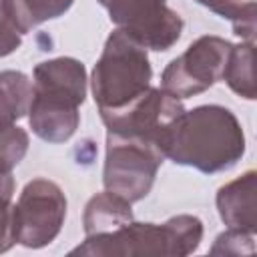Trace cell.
<instances>
[{
	"instance_id": "6da1fadb",
	"label": "cell",
	"mask_w": 257,
	"mask_h": 257,
	"mask_svg": "<svg viewBox=\"0 0 257 257\" xmlns=\"http://www.w3.org/2000/svg\"><path fill=\"white\" fill-rule=\"evenodd\" d=\"M165 159L201 173H221L245 155V133L237 116L221 104L183 110L163 141Z\"/></svg>"
},
{
	"instance_id": "7a4b0ae2",
	"label": "cell",
	"mask_w": 257,
	"mask_h": 257,
	"mask_svg": "<svg viewBox=\"0 0 257 257\" xmlns=\"http://www.w3.org/2000/svg\"><path fill=\"white\" fill-rule=\"evenodd\" d=\"M86 68L80 60L58 56L42 60L32 70V100L28 122L32 133L46 143L68 141L78 124V106L86 96Z\"/></svg>"
},
{
	"instance_id": "3957f363",
	"label": "cell",
	"mask_w": 257,
	"mask_h": 257,
	"mask_svg": "<svg viewBox=\"0 0 257 257\" xmlns=\"http://www.w3.org/2000/svg\"><path fill=\"white\" fill-rule=\"evenodd\" d=\"M203 223L195 215H175L165 223H137L126 225L100 235H86V239L70 251V255L92 257H149L167 255L183 257L201 245Z\"/></svg>"
},
{
	"instance_id": "277c9868",
	"label": "cell",
	"mask_w": 257,
	"mask_h": 257,
	"mask_svg": "<svg viewBox=\"0 0 257 257\" xmlns=\"http://www.w3.org/2000/svg\"><path fill=\"white\" fill-rule=\"evenodd\" d=\"M153 78L147 48L124 30L114 28L90 74V88L98 112L122 108L139 98Z\"/></svg>"
},
{
	"instance_id": "5b68a950",
	"label": "cell",
	"mask_w": 257,
	"mask_h": 257,
	"mask_svg": "<svg viewBox=\"0 0 257 257\" xmlns=\"http://www.w3.org/2000/svg\"><path fill=\"white\" fill-rule=\"evenodd\" d=\"M165 155L161 147L135 137L106 133V155L102 169L104 191H110L131 205L145 199L157 179Z\"/></svg>"
},
{
	"instance_id": "8992f818",
	"label": "cell",
	"mask_w": 257,
	"mask_h": 257,
	"mask_svg": "<svg viewBox=\"0 0 257 257\" xmlns=\"http://www.w3.org/2000/svg\"><path fill=\"white\" fill-rule=\"evenodd\" d=\"M64 219V191L50 179H32L24 185L16 205H12L14 241L28 249L46 247L58 237Z\"/></svg>"
},
{
	"instance_id": "52a82bcc",
	"label": "cell",
	"mask_w": 257,
	"mask_h": 257,
	"mask_svg": "<svg viewBox=\"0 0 257 257\" xmlns=\"http://www.w3.org/2000/svg\"><path fill=\"white\" fill-rule=\"evenodd\" d=\"M231 46L233 44L229 40L213 34L197 38L183 54L165 66L161 74V88L179 100L205 92L221 80Z\"/></svg>"
},
{
	"instance_id": "ba28073f",
	"label": "cell",
	"mask_w": 257,
	"mask_h": 257,
	"mask_svg": "<svg viewBox=\"0 0 257 257\" xmlns=\"http://www.w3.org/2000/svg\"><path fill=\"white\" fill-rule=\"evenodd\" d=\"M116 28L124 30L147 50H169L183 32V18L167 0H98Z\"/></svg>"
},
{
	"instance_id": "9c48e42d",
	"label": "cell",
	"mask_w": 257,
	"mask_h": 257,
	"mask_svg": "<svg viewBox=\"0 0 257 257\" xmlns=\"http://www.w3.org/2000/svg\"><path fill=\"white\" fill-rule=\"evenodd\" d=\"M183 102L163 88L149 86L139 98L122 108L102 110L106 133L149 141L163 151V141L173 120L183 112ZM165 155V153H163Z\"/></svg>"
},
{
	"instance_id": "30bf717a",
	"label": "cell",
	"mask_w": 257,
	"mask_h": 257,
	"mask_svg": "<svg viewBox=\"0 0 257 257\" xmlns=\"http://www.w3.org/2000/svg\"><path fill=\"white\" fill-rule=\"evenodd\" d=\"M257 173L247 171L217 191V211L229 229L257 233Z\"/></svg>"
},
{
	"instance_id": "8fae6325",
	"label": "cell",
	"mask_w": 257,
	"mask_h": 257,
	"mask_svg": "<svg viewBox=\"0 0 257 257\" xmlns=\"http://www.w3.org/2000/svg\"><path fill=\"white\" fill-rule=\"evenodd\" d=\"M128 221H133L131 203L110 191H102L90 197L82 213L84 235L110 233Z\"/></svg>"
},
{
	"instance_id": "7c38bea8",
	"label": "cell",
	"mask_w": 257,
	"mask_h": 257,
	"mask_svg": "<svg viewBox=\"0 0 257 257\" xmlns=\"http://www.w3.org/2000/svg\"><path fill=\"white\" fill-rule=\"evenodd\" d=\"M74 0H2L8 20L20 34L30 32L46 20H54L68 12Z\"/></svg>"
},
{
	"instance_id": "4fadbf2b",
	"label": "cell",
	"mask_w": 257,
	"mask_h": 257,
	"mask_svg": "<svg viewBox=\"0 0 257 257\" xmlns=\"http://www.w3.org/2000/svg\"><path fill=\"white\" fill-rule=\"evenodd\" d=\"M32 100V80L20 70L0 72V128L16 124L28 114Z\"/></svg>"
},
{
	"instance_id": "5bb4252c",
	"label": "cell",
	"mask_w": 257,
	"mask_h": 257,
	"mask_svg": "<svg viewBox=\"0 0 257 257\" xmlns=\"http://www.w3.org/2000/svg\"><path fill=\"white\" fill-rule=\"evenodd\" d=\"M253 60H255V42L253 40H243L239 44H233L229 50L223 74H221V78L227 82V86L235 94H239L247 100H253L257 94Z\"/></svg>"
},
{
	"instance_id": "9a60e30c",
	"label": "cell",
	"mask_w": 257,
	"mask_h": 257,
	"mask_svg": "<svg viewBox=\"0 0 257 257\" xmlns=\"http://www.w3.org/2000/svg\"><path fill=\"white\" fill-rule=\"evenodd\" d=\"M195 2L219 14L221 18L231 20L233 32L237 36L255 42V16H257L255 0H195Z\"/></svg>"
},
{
	"instance_id": "2e32d148",
	"label": "cell",
	"mask_w": 257,
	"mask_h": 257,
	"mask_svg": "<svg viewBox=\"0 0 257 257\" xmlns=\"http://www.w3.org/2000/svg\"><path fill=\"white\" fill-rule=\"evenodd\" d=\"M28 133L16 124L0 128V175L12 173V169L28 153Z\"/></svg>"
},
{
	"instance_id": "e0dca14e",
	"label": "cell",
	"mask_w": 257,
	"mask_h": 257,
	"mask_svg": "<svg viewBox=\"0 0 257 257\" xmlns=\"http://www.w3.org/2000/svg\"><path fill=\"white\" fill-rule=\"evenodd\" d=\"M12 195L14 177L12 173L0 175V253L8 251L16 241L12 235Z\"/></svg>"
},
{
	"instance_id": "ac0fdd59",
	"label": "cell",
	"mask_w": 257,
	"mask_h": 257,
	"mask_svg": "<svg viewBox=\"0 0 257 257\" xmlns=\"http://www.w3.org/2000/svg\"><path fill=\"white\" fill-rule=\"evenodd\" d=\"M255 251V235L239 229H229L217 235L211 253L213 255H243Z\"/></svg>"
},
{
	"instance_id": "d6986e66",
	"label": "cell",
	"mask_w": 257,
	"mask_h": 257,
	"mask_svg": "<svg viewBox=\"0 0 257 257\" xmlns=\"http://www.w3.org/2000/svg\"><path fill=\"white\" fill-rule=\"evenodd\" d=\"M22 44V34L14 28V24L8 20L4 8H2V0H0V58L12 54L14 50H18Z\"/></svg>"
}]
</instances>
